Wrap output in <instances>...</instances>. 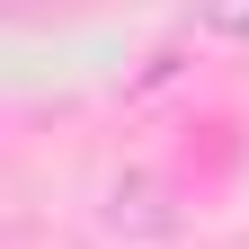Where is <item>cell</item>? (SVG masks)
<instances>
[{
    "label": "cell",
    "mask_w": 249,
    "mask_h": 249,
    "mask_svg": "<svg viewBox=\"0 0 249 249\" xmlns=\"http://www.w3.org/2000/svg\"><path fill=\"white\" fill-rule=\"evenodd\" d=\"M196 27H205V36H249V0H196Z\"/></svg>",
    "instance_id": "6da1fadb"
},
{
    "label": "cell",
    "mask_w": 249,
    "mask_h": 249,
    "mask_svg": "<svg viewBox=\"0 0 249 249\" xmlns=\"http://www.w3.org/2000/svg\"><path fill=\"white\" fill-rule=\"evenodd\" d=\"M36 9H53V0H0V18H36Z\"/></svg>",
    "instance_id": "7a4b0ae2"
}]
</instances>
